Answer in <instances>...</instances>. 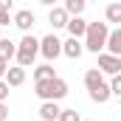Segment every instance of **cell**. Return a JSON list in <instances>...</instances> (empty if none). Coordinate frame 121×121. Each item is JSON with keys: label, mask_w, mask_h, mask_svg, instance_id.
I'll list each match as a JSON object with an SVG mask.
<instances>
[{"label": "cell", "mask_w": 121, "mask_h": 121, "mask_svg": "<svg viewBox=\"0 0 121 121\" xmlns=\"http://www.w3.org/2000/svg\"><path fill=\"white\" fill-rule=\"evenodd\" d=\"M59 116H62V107L56 101H42L39 104V118L42 121H59Z\"/></svg>", "instance_id": "9c48e42d"}, {"label": "cell", "mask_w": 121, "mask_h": 121, "mask_svg": "<svg viewBox=\"0 0 121 121\" xmlns=\"http://www.w3.org/2000/svg\"><path fill=\"white\" fill-rule=\"evenodd\" d=\"M87 20H82V17H70V23H68V31H70V37L73 39H85V34H87Z\"/></svg>", "instance_id": "30bf717a"}, {"label": "cell", "mask_w": 121, "mask_h": 121, "mask_svg": "<svg viewBox=\"0 0 121 121\" xmlns=\"http://www.w3.org/2000/svg\"><path fill=\"white\" fill-rule=\"evenodd\" d=\"M48 23L54 26V31H56V28H68V23H70V14L65 11V6H54V9L48 11Z\"/></svg>", "instance_id": "52a82bcc"}, {"label": "cell", "mask_w": 121, "mask_h": 121, "mask_svg": "<svg viewBox=\"0 0 121 121\" xmlns=\"http://www.w3.org/2000/svg\"><path fill=\"white\" fill-rule=\"evenodd\" d=\"M37 23V17H34V11L31 9H20V11H14V26L23 31V34H31V26Z\"/></svg>", "instance_id": "8992f818"}, {"label": "cell", "mask_w": 121, "mask_h": 121, "mask_svg": "<svg viewBox=\"0 0 121 121\" xmlns=\"http://www.w3.org/2000/svg\"><path fill=\"white\" fill-rule=\"evenodd\" d=\"M0 39H3V37H0Z\"/></svg>", "instance_id": "d4e9b609"}, {"label": "cell", "mask_w": 121, "mask_h": 121, "mask_svg": "<svg viewBox=\"0 0 121 121\" xmlns=\"http://www.w3.org/2000/svg\"><path fill=\"white\" fill-rule=\"evenodd\" d=\"M34 93H37L39 101H59V99L68 96V82L62 76L51 79V82H37L34 85Z\"/></svg>", "instance_id": "7a4b0ae2"}, {"label": "cell", "mask_w": 121, "mask_h": 121, "mask_svg": "<svg viewBox=\"0 0 121 121\" xmlns=\"http://www.w3.org/2000/svg\"><path fill=\"white\" fill-rule=\"evenodd\" d=\"M51 79H56V70H54V65H39V68H34V85L37 82H51Z\"/></svg>", "instance_id": "7c38bea8"}, {"label": "cell", "mask_w": 121, "mask_h": 121, "mask_svg": "<svg viewBox=\"0 0 121 121\" xmlns=\"http://www.w3.org/2000/svg\"><path fill=\"white\" fill-rule=\"evenodd\" d=\"M104 20H107V26H110V23H121V3H107Z\"/></svg>", "instance_id": "e0dca14e"}, {"label": "cell", "mask_w": 121, "mask_h": 121, "mask_svg": "<svg viewBox=\"0 0 121 121\" xmlns=\"http://www.w3.org/2000/svg\"><path fill=\"white\" fill-rule=\"evenodd\" d=\"M110 93L121 99V73H118V76H113V82H110Z\"/></svg>", "instance_id": "ffe728a7"}, {"label": "cell", "mask_w": 121, "mask_h": 121, "mask_svg": "<svg viewBox=\"0 0 121 121\" xmlns=\"http://www.w3.org/2000/svg\"><path fill=\"white\" fill-rule=\"evenodd\" d=\"M23 82H26V68H20V65H17V68H9L6 85H9V87H20Z\"/></svg>", "instance_id": "4fadbf2b"}, {"label": "cell", "mask_w": 121, "mask_h": 121, "mask_svg": "<svg viewBox=\"0 0 121 121\" xmlns=\"http://www.w3.org/2000/svg\"><path fill=\"white\" fill-rule=\"evenodd\" d=\"M9 23H14V17L9 11H0V26H9Z\"/></svg>", "instance_id": "7402d4cb"}, {"label": "cell", "mask_w": 121, "mask_h": 121, "mask_svg": "<svg viewBox=\"0 0 121 121\" xmlns=\"http://www.w3.org/2000/svg\"><path fill=\"white\" fill-rule=\"evenodd\" d=\"M0 121H9V104H0Z\"/></svg>", "instance_id": "603a6c76"}, {"label": "cell", "mask_w": 121, "mask_h": 121, "mask_svg": "<svg viewBox=\"0 0 121 121\" xmlns=\"http://www.w3.org/2000/svg\"><path fill=\"white\" fill-rule=\"evenodd\" d=\"M104 76H118L121 73V56H113V54H99V65H96Z\"/></svg>", "instance_id": "5b68a950"}, {"label": "cell", "mask_w": 121, "mask_h": 121, "mask_svg": "<svg viewBox=\"0 0 121 121\" xmlns=\"http://www.w3.org/2000/svg\"><path fill=\"white\" fill-rule=\"evenodd\" d=\"M107 54L121 56V26H118V28H113V31H110V37H107Z\"/></svg>", "instance_id": "5bb4252c"}, {"label": "cell", "mask_w": 121, "mask_h": 121, "mask_svg": "<svg viewBox=\"0 0 121 121\" xmlns=\"http://www.w3.org/2000/svg\"><path fill=\"white\" fill-rule=\"evenodd\" d=\"M107 37H110V26L107 23H90L87 26V34H85V51H90V54H104L107 51Z\"/></svg>", "instance_id": "6da1fadb"}, {"label": "cell", "mask_w": 121, "mask_h": 121, "mask_svg": "<svg viewBox=\"0 0 121 121\" xmlns=\"http://www.w3.org/2000/svg\"><path fill=\"white\" fill-rule=\"evenodd\" d=\"M11 56H17V42H11V39H0V59L9 62Z\"/></svg>", "instance_id": "2e32d148"}, {"label": "cell", "mask_w": 121, "mask_h": 121, "mask_svg": "<svg viewBox=\"0 0 121 121\" xmlns=\"http://www.w3.org/2000/svg\"><path fill=\"white\" fill-rule=\"evenodd\" d=\"M62 54H65L68 59H79V56L85 54V42H82V39H73V37H68V39L62 42Z\"/></svg>", "instance_id": "ba28073f"}, {"label": "cell", "mask_w": 121, "mask_h": 121, "mask_svg": "<svg viewBox=\"0 0 121 121\" xmlns=\"http://www.w3.org/2000/svg\"><path fill=\"white\" fill-rule=\"evenodd\" d=\"M65 11H68L70 17H82V11H85V0H65Z\"/></svg>", "instance_id": "ac0fdd59"}, {"label": "cell", "mask_w": 121, "mask_h": 121, "mask_svg": "<svg viewBox=\"0 0 121 121\" xmlns=\"http://www.w3.org/2000/svg\"><path fill=\"white\" fill-rule=\"evenodd\" d=\"M99 85H104V73L99 70V68H90V70H85V87H87V93L96 90Z\"/></svg>", "instance_id": "8fae6325"}, {"label": "cell", "mask_w": 121, "mask_h": 121, "mask_svg": "<svg viewBox=\"0 0 121 121\" xmlns=\"http://www.w3.org/2000/svg\"><path fill=\"white\" fill-rule=\"evenodd\" d=\"M37 54H39V39L34 34H23V39L17 42V65L20 68H34Z\"/></svg>", "instance_id": "3957f363"}, {"label": "cell", "mask_w": 121, "mask_h": 121, "mask_svg": "<svg viewBox=\"0 0 121 121\" xmlns=\"http://www.w3.org/2000/svg\"><path fill=\"white\" fill-rule=\"evenodd\" d=\"M59 121H82V116H79L76 110H62V116H59Z\"/></svg>", "instance_id": "d6986e66"}, {"label": "cell", "mask_w": 121, "mask_h": 121, "mask_svg": "<svg viewBox=\"0 0 121 121\" xmlns=\"http://www.w3.org/2000/svg\"><path fill=\"white\" fill-rule=\"evenodd\" d=\"M39 54L48 59V65L56 59V56H62V39L56 37V34H48V37H42L39 39Z\"/></svg>", "instance_id": "277c9868"}, {"label": "cell", "mask_w": 121, "mask_h": 121, "mask_svg": "<svg viewBox=\"0 0 121 121\" xmlns=\"http://www.w3.org/2000/svg\"><path fill=\"white\" fill-rule=\"evenodd\" d=\"M6 73H9V62L0 59V79H6Z\"/></svg>", "instance_id": "cb8c5ba5"}, {"label": "cell", "mask_w": 121, "mask_h": 121, "mask_svg": "<svg viewBox=\"0 0 121 121\" xmlns=\"http://www.w3.org/2000/svg\"><path fill=\"white\" fill-rule=\"evenodd\" d=\"M113 99V93H110V85L104 82V85H99L96 90H90V101H96V104H107Z\"/></svg>", "instance_id": "9a60e30c"}, {"label": "cell", "mask_w": 121, "mask_h": 121, "mask_svg": "<svg viewBox=\"0 0 121 121\" xmlns=\"http://www.w3.org/2000/svg\"><path fill=\"white\" fill-rule=\"evenodd\" d=\"M6 99H9V85L6 79H0V104H6Z\"/></svg>", "instance_id": "44dd1931"}]
</instances>
